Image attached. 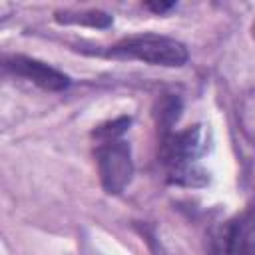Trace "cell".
Instances as JSON below:
<instances>
[{
    "mask_svg": "<svg viewBox=\"0 0 255 255\" xmlns=\"http://www.w3.org/2000/svg\"><path fill=\"white\" fill-rule=\"evenodd\" d=\"M203 149L205 143L201 126L187 128L179 133H163L159 157L165 165L169 181L179 185H203L207 181V173L197 163Z\"/></svg>",
    "mask_w": 255,
    "mask_h": 255,
    "instance_id": "6da1fadb",
    "label": "cell"
},
{
    "mask_svg": "<svg viewBox=\"0 0 255 255\" xmlns=\"http://www.w3.org/2000/svg\"><path fill=\"white\" fill-rule=\"evenodd\" d=\"M110 56L118 58H135L151 66L179 68L187 62V48L167 36L159 34H137L120 40L110 48Z\"/></svg>",
    "mask_w": 255,
    "mask_h": 255,
    "instance_id": "7a4b0ae2",
    "label": "cell"
},
{
    "mask_svg": "<svg viewBox=\"0 0 255 255\" xmlns=\"http://www.w3.org/2000/svg\"><path fill=\"white\" fill-rule=\"evenodd\" d=\"M209 255H255V209L215 225L207 237Z\"/></svg>",
    "mask_w": 255,
    "mask_h": 255,
    "instance_id": "3957f363",
    "label": "cell"
},
{
    "mask_svg": "<svg viewBox=\"0 0 255 255\" xmlns=\"http://www.w3.org/2000/svg\"><path fill=\"white\" fill-rule=\"evenodd\" d=\"M96 159H98V171H100L104 189L112 195L122 193L133 175L129 145L122 139L104 141L96 149Z\"/></svg>",
    "mask_w": 255,
    "mask_h": 255,
    "instance_id": "277c9868",
    "label": "cell"
},
{
    "mask_svg": "<svg viewBox=\"0 0 255 255\" xmlns=\"http://www.w3.org/2000/svg\"><path fill=\"white\" fill-rule=\"evenodd\" d=\"M6 68L12 70L16 76H22V78L34 82L36 86H40L42 90H48V92H60L70 86V78L64 72L44 64L40 60H34V58H26V56L8 58Z\"/></svg>",
    "mask_w": 255,
    "mask_h": 255,
    "instance_id": "5b68a950",
    "label": "cell"
},
{
    "mask_svg": "<svg viewBox=\"0 0 255 255\" xmlns=\"http://www.w3.org/2000/svg\"><path fill=\"white\" fill-rule=\"evenodd\" d=\"M56 20L60 24H80L90 28H108L112 24V16L102 10H60L56 12Z\"/></svg>",
    "mask_w": 255,
    "mask_h": 255,
    "instance_id": "8992f818",
    "label": "cell"
},
{
    "mask_svg": "<svg viewBox=\"0 0 255 255\" xmlns=\"http://www.w3.org/2000/svg\"><path fill=\"white\" fill-rule=\"evenodd\" d=\"M179 112H181V100L177 96H165L157 104L155 118H157V126H161L163 133H169V128L177 122Z\"/></svg>",
    "mask_w": 255,
    "mask_h": 255,
    "instance_id": "52a82bcc",
    "label": "cell"
},
{
    "mask_svg": "<svg viewBox=\"0 0 255 255\" xmlns=\"http://www.w3.org/2000/svg\"><path fill=\"white\" fill-rule=\"evenodd\" d=\"M128 126H129V118H118L114 122H108V124L96 128L92 135L96 139H100L102 143L104 141H112V139H120V135L128 129Z\"/></svg>",
    "mask_w": 255,
    "mask_h": 255,
    "instance_id": "ba28073f",
    "label": "cell"
},
{
    "mask_svg": "<svg viewBox=\"0 0 255 255\" xmlns=\"http://www.w3.org/2000/svg\"><path fill=\"white\" fill-rule=\"evenodd\" d=\"M173 6H175L173 2H145V4H143V8H147V10H151V12H157V14H163V12L171 10Z\"/></svg>",
    "mask_w": 255,
    "mask_h": 255,
    "instance_id": "9c48e42d",
    "label": "cell"
},
{
    "mask_svg": "<svg viewBox=\"0 0 255 255\" xmlns=\"http://www.w3.org/2000/svg\"><path fill=\"white\" fill-rule=\"evenodd\" d=\"M253 40H255V22H253Z\"/></svg>",
    "mask_w": 255,
    "mask_h": 255,
    "instance_id": "30bf717a",
    "label": "cell"
}]
</instances>
